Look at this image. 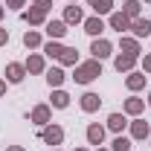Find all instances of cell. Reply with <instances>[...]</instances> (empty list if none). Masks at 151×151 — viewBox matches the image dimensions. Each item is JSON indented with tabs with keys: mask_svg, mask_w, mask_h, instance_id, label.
Listing matches in <instances>:
<instances>
[{
	"mask_svg": "<svg viewBox=\"0 0 151 151\" xmlns=\"http://www.w3.org/2000/svg\"><path fill=\"white\" fill-rule=\"evenodd\" d=\"M26 70H29V73H44V58H41V55H29Z\"/></svg>",
	"mask_w": 151,
	"mask_h": 151,
	"instance_id": "7402d4cb",
	"label": "cell"
},
{
	"mask_svg": "<svg viewBox=\"0 0 151 151\" xmlns=\"http://www.w3.org/2000/svg\"><path fill=\"white\" fill-rule=\"evenodd\" d=\"M125 84H128V90H139V87H145V76L142 73H131L125 78Z\"/></svg>",
	"mask_w": 151,
	"mask_h": 151,
	"instance_id": "ac0fdd59",
	"label": "cell"
},
{
	"mask_svg": "<svg viewBox=\"0 0 151 151\" xmlns=\"http://www.w3.org/2000/svg\"><path fill=\"white\" fill-rule=\"evenodd\" d=\"M6 93V81H3V78H0V96Z\"/></svg>",
	"mask_w": 151,
	"mask_h": 151,
	"instance_id": "d6a6232c",
	"label": "cell"
},
{
	"mask_svg": "<svg viewBox=\"0 0 151 151\" xmlns=\"http://www.w3.org/2000/svg\"><path fill=\"white\" fill-rule=\"evenodd\" d=\"M38 6H47V9H50V3H52V0H35Z\"/></svg>",
	"mask_w": 151,
	"mask_h": 151,
	"instance_id": "1f68e13d",
	"label": "cell"
},
{
	"mask_svg": "<svg viewBox=\"0 0 151 151\" xmlns=\"http://www.w3.org/2000/svg\"><path fill=\"white\" fill-rule=\"evenodd\" d=\"M111 26L116 32H125V29H131V18H128L125 12H113L111 15Z\"/></svg>",
	"mask_w": 151,
	"mask_h": 151,
	"instance_id": "5b68a950",
	"label": "cell"
},
{
	"mask_svg": "<svg viewBox=\"0 0 151 151\" xmlns=\"http://www.w3.org/2000/svg\"><path fill=\"white\" fill-rule=\"evenodd\" d=\"M142 108H145V102H142V99H128V102H125V113H131V116L142 113Z\"/></svg>",
	"mask_w": 151,
	"mask_h": 151,
	"instance_id": "ffe728a7",
	"label": "cell"
},
{
	"mask_svg": "<svg viewBox=\"0 0 151 151\" xmlns=\"http://www.w3.org/2000/svg\"><path fill=\"white\" fill-rule=\"evenodd\" d=\"M52 105H55V108H67V105H70V96L64 93V90H55V93H52Z\"/></svg>",
	"mask_w": 151,
	"mask_h": 151,
	"instance_id": "4316f807",
	"label": "cell"
},
{
	"mask_svg": "<svg viewBox=\"0 0 151 151\" xmlns=\"http://www.w3.org/2000/svg\"><path fill=\"white\" fill-rule=\"evenodd\" d=\"M23 76H26V67H23V64H9V67H6V78H9L12 84L23 81Z\"/></svg>",
	"mask_w": 151,
	"mask_h": 151,
	"instance_id": "30bf717a",
	"label": "cell"
},
{
	"mask_svg": "<svg viewBox=\"0 0 151 151\" xmlns=\"http://www.w3.org/2000/svg\"><path fill=\"white\" fill-rule=\"evenodd\" d=\"M131 137L134 139H145V137H148V122H145V119L131 122Z\"/></svg>",
	"mask_w": 151,
	"mask_h": 151,
	"instance_id": "4fadbf2b",
	"label": "cell"
},
{
	"mask_svg": "<svg viewBox=\"0 0 151 151\" xmlns=\"http://www.w3.org/2000/svg\"><path fill=\"white\" fill-rule=\"evenodd\" d=\"M99 151H105V148H99Z\"/></svg>",
	"mask_w": 151,
	"mask_h": 151,
	"instance_id": "f35d334b",
	"label": "cell"
},
{
	"mask_svg": "<svg viewBox=\"0 0 151 151\" xmlns=\"http://www.w3.org/2000/svg\"><path fill=\"white\" fill-rule=\"evenodd\" d=\"M87 142L90 145H102L105 142V128L102 125H87Z\"/></svg>",
	"mask_w": 151,
	"mask_h": 151,
	"instance_id": "8fae6325",
	"label": "cell"
},
{
	"mask_svg": "<svg viewBox=\"0 0 151 151\" xmlns=\"http://www.w3.org/2000/svg\"><path fill=\"white\" fill-rule=\"evenodd\" d=\"M6 151H23V148H20V145H9Z\"/></svg>",
	"mask_w": 151,
	"mask_h": 151,
	"instance_id": "836d02e7",
	"label": "cell"
},
{
	"mask_svg": "<svg viewBox=\"0 0 151 151\" xmlns=\"http://www.w3.org/2000/svg\"><path fill=\"white\" fill-rule=\"evenodd\" d=\"M145 3H151V0H145Z\"/></svg>",
	"mask_w": 151,
	"mask_h": 151,
	"instance_id": "74e56055",
	"label": "cell"
},
{
	"mask_svg": "<svg viewBox=\"0 0 151 151\" xmlns=\"http://www.w3.org/2000/svg\"><path fill=\"white\" fill-rule=\"evenodd\" d=\"M148 105H151V96H148Z\"/></svg>",
	"mask_w": 151,
	"mask_h": 151,
	"instance_id": "8d00e7d4",
	"label": "cell"
},
{
	"mask_svg": "<svg viewBox=\"0 0 151 151\" xmlns=\"http://www.w3.org/2000/svg\"><path fill=\"white\" fill-rule=\"evenodd\" d=\"M111 50H113V44H111V41H105V38H96V41H93V47H90V52H93V58H96V61L108 58V55H111Z\"/></svg>",
	"mask_w": 151,
	"mask_h": 151,
	"instance_id": "3957f363",
	"label": "cell"
},
{
	"mask_svg": "<svg viewBox=\"0 0 151 151\" xmlns=\"http://www.w3.org/2000/svg\"><path fill=\"white\" fill-rule=\"evenodd\" d=\"M111 145H113V151H131V139L128 137H116Z\"/></svg>",
	"mask_w": 151,
	"mask_h": 151,
	"instance_id": "83f0119b",
	"label": "cell"
},
{
	"mask_svg": "<svg viewBox=\"0 0 151 151\" xmlns=\"http://www.w3.org/2000/svg\"><path fill=\"white\" fill-rule=\"evenodd\" d=\"M58 61L61 64H78V52H76L73 47H64V52L58 55Z\"/></svg>",
	"mask_w": 151,
	"mask_h": 151,
	"instance_id": "d6986e66",
	"label": "cell"
},
{
	"mask_svg": "<svg viewBox=\"0 0 151 151\" xmlns=\"http://www.w3.org/2000/svg\"><path fill=\"white\" fill-rule=\"evenodd\" d=\"M102 29H105L102 18H87V20H84V32H87V35H99Z\"/></svg>",
	"mask_w": 151,
	"mask_h": 151,
	"instance_id": "9a60e30c",
	"label": "cell"
},
{
	"mask_svg": "<svg viewBox=\"0 0 151 151\" xmlns=\"http://www.w3.org/2000/svg\"><path fill=\"white\" fill-rule=\"evenodd\" d=\"M134 64H137V55H116V61H113V67L119 70V73H131L134 70Z\"/></svg>",
	"mask_w": 151,
	"mask_h": 151,
	"instance_id": "52a82bcc",
	"label": "cell"
},
{
	"mask_svg": "<svg viewBox=\"0 0 151 151\" xmlns=\"http://www.w3.org/2000/svg\"><path fill=\"white\" fill-rule=\"evenodd\" d=\"M122 50H125L128 55H139V44H137L134 38H122Z\"/></svg>",
	"mask_w": 151,
	"mask_h": 151,
	"instance_id": "d4e9b609",
	"label": "cell"
},
{
	"mask_svg": "<svg viewBox=\"0 0 151 151\" xmlns=\"http://www.w3.org/2000/svg\"><path fill=\"white\" fill-rule=\"evenodd\" d=\"M23 44H26L29 50H35V47H41V32H35V29H29V32L23 35Z\"/></svg>",
	"mask_w": 151,
	"mask_h": 151,
	"instance_id": "603a6c76",
	"label": "cell"
},
{
	"mask_svg": "<svg viewBox=\"0 0 151 151\" xmlns=\"http://www.w3.org/2000/svg\"><path fill=\"white\" fill-rule=\"evenodd\" d=\"M76 151H87V148H76Z\"/></svg>",
	"mask_w": 151,
	"mask_h": 151,
	"instance_id": "d590c367",
	"label": "cell"
},
{
	"mask_svg": "<svg viewBox=\"0 0 151 151\" xmlns=\"http://www.w3.org/2000/svg\"><path fill=\"white\" fill-rule=\"evenodd\" d=\"M44 52H47V55H50V58H58V55H61V52H64V47H61L58 41H50V44L44 47Z\"/></svg>",
	"mask_w": 151,
	"mask_h": 151,
	"instance_id": "484cf974",
	"label": "cell"
},
{
	"mask_svg": "<svg viewBox=\"0 0 151 151\" xmlns=\"http://www.w3.org/2000/svg\"><path fill=\"white\" fill-rule=\"evenodd\" d=\"M99 105H102V99H99L96 93H84L81 96V111L93 113V111H99Z\"/></svg>",
	"mask_w": 151,
	"mask_h": 151,
	"instance_id": "7c38bea8",
	"label": "cell"
},
{
	"mask_svg": "<svg viewBox=\"0 0 151 151\" xmlns=\"http://www.w3.org/2000/svg\"><path fill=\"white\" fill-rule=\"evenodd\" d=\"M3 12H6V9H3V6H0V18H3Z\"/></svg>",
	"mask_w": 151,
	"mask_h": 151,
	"instance_id": "e575fe53",
	"label": "cell"
},
{
	"mask_svg": "<svg viewBox=\"0 0 151 151\" xmlns=\"http://www.w3.org/2000/svg\"><path fill=\"white\" fill-rule=\"evenodd\" d=\"M96 76H102V64H99V61H84V64H78V67H76V81H78V84H90V81H93Z\"/></svg>",
	"mask_w": 151,
	"mask_h": 151,
	"instance_id": "6da1fadb",
	"label": "cell"
},
{
	"mask_svg": "<svg viewBox=\"0 0 151 151\" xmlns=\"http://www.w3.org/2000/svg\"><path fill=\"white\" fill-rule=\"evenodd\" d=\"M6 41H9V32H6V29H0V47H3Z\"/></svg>",
	"mask_w": 151,
	"mask_h": 151,
	"instance_id": "f546056e",
	"label": "cell"
},
{
	"mask_svg": "<svg viewBox=\"0 0 151 151\" xmlns=\"http://www.w3.org/2000/svg\"><path fill=\"white\" fill-rule=\"evenodd\" d=\"M23 3H26V0H6V6H9V9H20Z\"/></svg>",
	"mask_w": 151,
	"mask_h": 151,
	"instance_id": "f1b7e54d",
	"label": "cell"
},
{
	"mask_svg": "<svg viewBox=\"0 0 151 151\" xmlns=\"http://www.w3.org/2000/svg\"><path fill=\"white\" fill-rule=\"evenodd\" d=\"M47 81H50V87H61L64 84V70H58V67L47 70Z\"/></svg>",
	"mask_w": 151,
	"mask_h": 151,
	"instance_id": "2e32d148",
	"label": "cell"
},
{
	"mask_svg": "<svg viewBox=\"0 0 151 151\" xmlns=\"http://www.w3.org/2000/svg\"><path fill=\"white\" fill-rule=\"evenodd\" d=\"M81 20H84V15H81L78 6H67L64 9V23H81Z\"/></svg>",
	"mask_w": 151,
	"mask_h": 151,
	"instance_id": "5bb4252c",
	"label": "cell"
},
{
	"mask_svg": "<svg viewBox=\"0 0 151 151\" xmlns=\"http://www.w3.org/2000/svg\"><path fill=\"white\" fill-rule=\"evenodd\" d=\"M122 12H125V15H128L131 20H137V18H139V3H137V0H125Z\"/></svg>",
	"mask_w": 151,
	"mask_h": 151,
	"instance_id": "44dd1931",
	"label": "cell"
},
{
	"mask_svg": "<svg viewBox=\"0 0 151 151\" xmlns=\"http://www.w3.org/2000/svg\"><path fill=\"white\" fill-rule=\"evenodd\" d=\"M23 20H26V23H32V26L44 23V20H47V6H32L29 12H23Z\"/></svg>",
	"mask_w": 151,
	"mask_h": 151,
	"instance_id": "277c9868",
	"label": "cell"
},
{
	"mask_svg": "<svg viewBox=\"0 0 151 151\" xmlns=\"http://www.w3.org/2000/svg\"><path fill=\"white\" fill-rule=\"evenodd\" d=\"M87 3L96 9V15H105V12H111V6H113V0H87Z\"/></svg>",
	"mask_w": 151,
	"mask_h": 151,
	"instance_id": "cb8c5ba5",
	"label": "cell"
},
{
	"mask_svg": "<svg viewBox=\"0 0 151 151\" xmlns=\"http://www.w3.org/2000/svg\"><path fill=\"white\" fill-rule=\"evenodd\" d=\"M131 29H134V35H137V38H148L151 35V20L137 18V20H131Z\"/></svg>",
	"mask_w": 151,
	"mask_h": 151,
	"instance_id": "ba28073f",
	"label": "cell"
},
{
	"mask_svg": "<svg viewBox=\"0 0 151 151\" xmlns=\"http://www.w3.org/2000/svg\"><path fill=\"white\" fill-rule=\"evenodd\" d=\"M41 139H44L47 145H61V139H64V128H58V125H44Z\"/></svg>",
	"mask_w": 151,
	"mask_h": 151,
	"instance_id": "7a4b0ae2",
	"label": "cell"
},
{
	"mask_svg": "<svg viewBox=\"0 0 151 151\" xmlns=\"http://www.w3.org/2000/svg\"><path fill=\"white\" fill-rule=\"evenodd\" d=\"M47 35L52 38V41L64 38L67 35V23H64V20H50V23H47Z\"/></svg>",
	"mask_w": 151,
	"mask_h": 151,
	"instance_id": "8992f818",
	"label": "cell"
},
{
	"mask_svg": "<svg viewBox=\"0 0 151 151\" xmlns=\"http://www.w3.org/2000/svg\"><path fill=\"white\" fill-rule=\"evenodd\" d=\"M125 125H128V122H125V116H122V113H111V116H108V128H111V131L119 134Z\"/></svg>",
	"mask_w": 151,
	"mask_h": 151,
	"instance_id": "e0dca14e",
	"label": "cell"
},
{
	"mask_svg": "<svg viewBox=\"0 0 151 151\" xmlns=\"http://www.w3.org/2000/svg\"><path fill=\"white\" fill-rule=\"evenodd\" d=\"M29 119H32L35 125H50V105H38Z\"/></svg>",
	"mask_w": 151,
	"mask_h": 151,
	"instance_id": "9c48e42d",
	"label": "cell"
},
{
	"mask_svg": "<svg viewBox=\"0 0 151 151\" xmlns=\"http://www.w3.org/2000/svg\"><path fill=\"white\" fill-rule=\"evenodd\" d=\"M142 67H145V73H151V55H145V61H142Z\"/></svg>",
	"mask_w": 151,
	"mask_h": 151,
	"instance_id": "4dcf8cb0",
	"label": "cell"
}]
</instances>
